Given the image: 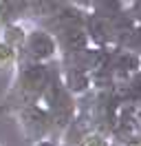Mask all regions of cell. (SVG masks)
Masks as SVG:
<instances>
[{"label":"cell","mask_w":141,"mask_h":146,"mask_svg":"<svg viewBox=\"0 0 141 146\" xmlns=\"http://www.w3.org/2000/svg\"><path fill=\"white\" fill-rule=\"evenodd\" d=\"M84 146H106V144L101 142V139H99V137H88Z\"/></svg>","instance_id":"cell-6"},{"label":"cell","mask_w":141,"mask_h":146,"mask_svg":"<svg viewBox=\"0 0 141 146\" xmlns=\"http://www.w3.org/2000/svg\"><path fill=\"white\" fill-rule=\"evenodd\" d=\"M26 36H29V33H24V29L20 27L18 22H7L5 29H2V40H5L7 44H11L16 51H20V49L24 46Z\"/></svg>","instance_id":"cell-4"},{"label":"cell","mask_w":141,"mask_h":146,"mask_svg":"<svg viewBox=\"0 0 141 146\" xmlns=\"http://www.w3.org/2000/svg\"><path fill=\"white\" fill-rule=\"evenodd\" d=\"M38 146H53V144H49V142H40Z\"/></svg>","instance_id":"cell-7"},{"label":"cell","mask_w":141,"mask_h":146,"mask_svg":"<svg viewBox=\"0 0 141 146\" xmlns=\"http://www.w3.org/2000/svg\"><path fill=\"white\" fill-rule=\"evenodd\" d=\"M22 49L26 51V58H31V62H44L55 53L57 44H55V38L49 36L46 31H31Z\"/></svg>","instance_id":"cell-3"},{"label":"cell","mask_w":141,"mask_h":146,"mask_svg":"<svg viewBox=\"0 0 141 146\" xmlns=\"http://www.w3.org/2000/svg\"><path fill=\"white\" fill-rule=\"evenodd\" d=\"M49 82H51V78H49L46 66H44L42 62H31V64H26V66L20 69L16 91L20 93V95H24L26 100L40 98Z\"/></svg>","instance_id":"cell-1"},{"label":"cell","mask_w":141,"mask_h":146,"mask_svg":"<svg viewBox=\"0 0 141 146\" xmlns=\"http://www.w3.org/2000/svg\"><path fill=\"white\" fill-rule=\"evenodd\" d=\"M18 119H20V126L24 128V133L33 139L44 137L51 128V115L46 111H42L40 106H33V104L18 111Z\"/></svg>","instance_id":"cell-2"},{"label":"cell","mask_w":141,"mask_h":146,"mask_svg":"<svg viewBox=\"0 0 141 146\" xmlns=\"http://www.w3.org/2000/svg\"><path fill=\"white\" fill-rule=\"evenodd\" d=\"M18 51L11 44H7L5 40H0V69H9L11 64L16 62Z\"/></svg>","instance_id":"cell-5"}]
</instances>
